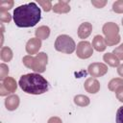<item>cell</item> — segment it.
I'll list each match as a JSON object with an SVG mask.
<instances>
[{"label": "cell", "instance_id": "7402d4cb", "mask_svg": "<svg viewBox=\"0 0 123 123\" xmlns=\"http://www.w3.org/2000/svg\"><path fill=\"white\" fill-rule=\"evenodd\" d=\"M122 25H123V18H122Z\"/></svg>", "mask_w": 123, "mask_h": 123}, {"label": "cell", "instance_id": "52a82bcc", "mask_svg": "<svg viewBox=\"0 0 123 123\" xmlns=\"http://www.w3.org/2000/svg\"><path fill=\"white\" fill-rule=\"evenodd\" d=\"M87 71L89 75H91L92 77H101L108 72V67L104 63L94 62V63L89 64Z\"/></svg>", "mask_w": 123, "mask_h": 123}, {"label": "cell", "instance_id": "2e32d148", "mask_svg": "<svg viewBox=\"0 0 123 123\" xmlns=\"http://www.w3.org/2000/svg\"><path fill=\"white\" fill-rule=\"evenodd\" d=\"M74 102H75V104H77L79 106H86L89 104V99L86 96L78 95V96H75Z\"/></svg>", "mask_w": 123, "mask_h": 123}, {"label": "cell", "instance_id": "9c48e42d", "mask_svg": "<svg viewBox=\"0 0 123 123\" xmlns=\"http://www.w3.org/2000/svg\"><path fill=\"white\" fill-rule=\"evenodd\" d=\"M91 30H92V26L90 23H88V22L82 23L78 29V36L81 38H86L90 35Z\"/></svg>", "mask_w": 123, "mask_h": 123}, {"label": "cell", "instance_id": "9a60e30c", "mask_svg": "<svg viewBox=\"0 0 123 123\" xmlns=\"http://www.w3.org/2000/svg\"><path fill=\"white\" fill-rule=\"evenodd\" d=\"M123 86V80L121 79H112L109 83V89L111 91H115L118 87Z\"/></svg>", "mask_w": 123, "mask_h": 123}, {"label": "cell", "instance_id": "8992f818", "mask_svg": "<svg viewBox=\"0 0 123 123\" xmlns=\"http://www.w3.org/2000/svg\"><path fill=\"white\" fill-rule=\"evenodd\" d=\"M76 54L81 59H87L93 54V49L88 41H81L77 45Z\"/></svg>", "mask_w": 123, "mask_h": 123}, {"label": "cell", "instance_id": "277c9868", "mask_svg": "<svg viewBox=\"0 0 123 123\" xmlns=\"http://www.w3.org/2000/svg\"><path fill=\"white\" fill-rule=\"evenodd\" d=\"M76 47L75 41L73 38L67 35H60L55 41V49L59 52L71 54L74 52Z\"/></svg>", "mask_w": 123, "mask_h": 123}, {"label": "cell", "instance_id": "e0dca14e", "mask_svg": "<svg viewBox=\"0 0 123 123\" xmlns=\"http://www.w3.org/2000/svg\"><path fill=\"white\" fill-rule=\"evenodd\" d=\"M113 54L115 57H117L118 60H123V44L119 45L113 50Z\"/></svg>", "mask_w": 123, "mask_h": 123}, {"label": "cell", "instance_id": "6da1fadb", "mask_svg": "<svg viewBox=\"0 0 123 123\" xmlns=\"http://www.w3.org/2000/svg\"><path fill=\"white\" fill-rule=\"evenodd\" d=\"M12 18L15 25L19 28L34 27L41 18L40 8L35 2L18 6L13 10Z\"/></svg>", "mask_w": 123, "mask_h": 123}, {"label": "cell", "instance_id": "5bb4252c", "mask_svg": "<svg viewBox=\"0 0 123 123\" xmlns=\"http://www.w3.org/2000/svg\"><path fill=\"white\" fill-rule=\"evenodd\" d=\"M50 35V29L46 26H41L36 30V36L38 38L46 39Z\"/></svg>", "mask_w": 123, "mask_h": 123}, {"label": "cell", "instance_id": "ba28073f", "mask_svg": "<svg viewBox=\"0 0 123 123\" xmlns=\"http://www.w3.org/2000/svg\"><path fill=\"white\" fill-rule=\"evenodd\" d=\"M41 46V42L38 38H32L28 41L26 45V50L29 54H35L37 53Z\"/></svg>", "mask_w": 123, "mask_h": 123}, {"label": "cell", "instance_id": "ac0fdd59", "mask_svg": "<svg viewBox=\"0 0 123 123\" xmlns=\"http://www.w3.org/2000/svg\"><path fill=\"white\" fill-rule=\"evenodd\" d=\"M112 10L116 12H123V1H116L112 5Z\"/></svg>", "mask_w": 123, "mask_h": 123}, {"label": "cell", "instance_id": "44dd1931", "mask_svg": "<svg viewBox=\"0 0 123 123\" xmlns=\"http://www.w3.org/2000/svg\"><path fill=\"white\" fill-rule=\"evenodd\" d=\"M117 72H118V74H119L121 77H123V64H121V65H119V66H118Z\"/></svg>", "mask_w": 123, "mask_h": 123}, {"label": "cell", "instance_id": "8fae6325", "mask_svg": "<svg viewBox=\"0 0 123 123\" xmlns=\"http://www.w3.org/2000/svg\"><path fill=\"white\" fill-rule=\"evenodd\" d=\"M85 88L90 93H96L100 88V85L97 80L89 78L85 83Z\"/></svg>", "mask_w": 123, "mask_h": 123}, {"label": "cell", "instance_id": "ffe728a7", "mask_svg": "<svg viewBox=\"0 0 123 123\" xmlns=\"http://www.w3.org/2000/svg\"><path fill=\"white\" fill-rule=\"evenodd\" d=\"M115 92H116V97L118 98V100L121 101V102H123V86H120V87H118L115 90Z\"/></svg>", "mask_w": 123, "mask_h": 123}, {"label": "cell", "instance_id": "5b68a950", "mask_svg": "<svg viewBox=\"0 0 123 123\" xmlns=\"http://www.w3.org/2000/svg\"><path fill=\"white\" fill-rule=\"evenodd\" d=\"M118 26L115 23L110 22V23H106L103 27V33L105 34V36L107 37L106 38V42L109 45H113L119 42L120 40V37L118 36Z\"/></svg>", "mask_w": 123, "mask_h": 123}, {"label": "cell", "instance_id": "4fadbf2b", "mask_svg": "<svg viewBox=\"0 0 123 123\" xmlns=\"http://www.w3.org/2000/svg\"><path fill=\"white\" fill-rule=\"evenodd\" d=\"M103 59H104V61H105L109 65H111V66H112V67L119 66V62H119V60L117 59V57L114 56L113 53H107V54H105L104 57H103Z\"/></svg>", "mask_w": 123, "mask_h": 123}, {"label": "cell", "instance_id": "7c38bea8", "mask_svg": "<svg viewBox=\"0 0 123 123\" xmlns=\"http://www.w3.org/2000/svg\"><path fill=\"white\" fill-rule=\"evenodd\" d=\"M19 104V98L16 95H12L8 97L5 101V105L9 111H13L18 107Z\"/></svg>", "mask_w": 123, "mask_h": 123}, {"label": "cell", "instance_id": "7a4b0ae2", "mask_svg": "<svg viewBox=\"0 0 123 123\" xmlns=\"http://www.w3.org/2000/svg\"><path fill=\"white\" fill-rule=\"evenodd\" d=\"M18 85L20 88L29 94H42L49 88L47 80L38 73H28L22 75L19 79Z\"/></svg>", "mask_w": 123, "mask_h": 123}, {"label": "cell", "instance_id": "3957f363", "mask_svg": "<svg viewBox=\"0 0 123 123\" xmlns=\"http://www.w3.org/2000/svg\"><path fill=\"white\" fill-rule=\"evenodd\" d=\"M24 64L32 68L35 71L37 72H43L45 70V65L47 63V55L45 53H39L37 57H24L23 59Z\"/></svg>", "mask_w": 123, "mask_h": 123}, {"label": "cell", "instance_id": "30bf717a", "mask_svg": "<svg viewBox=\"0 0 123 123\" xmlns=\"http://www.w3.org/2000/svg\"><path fill=\"white\" fill-rule=\"evenodd\" d=\"M92 47L95 50L99 51V52L104 51L106 49V47H107L106 46V40L104 39V37L102 36L97 35V36L94 37V38L92 40Z\"/></svg>", "mask_w": 123, "mask_h": 123}, {"label": "cell", "instance_id": "d6986e66", "mask_svg": "<svg viewBox=\"0 0 123 123\" xmlns=\"http://www.w3.org/2000/svg\"><path fill=\"white\" fill-rule=\"evenodd\" d=\"M116 123H123V106L119 107L117 111H116Z\"/></svg>", "mask_w": 123, "mask_h": 123}]
</instances>
